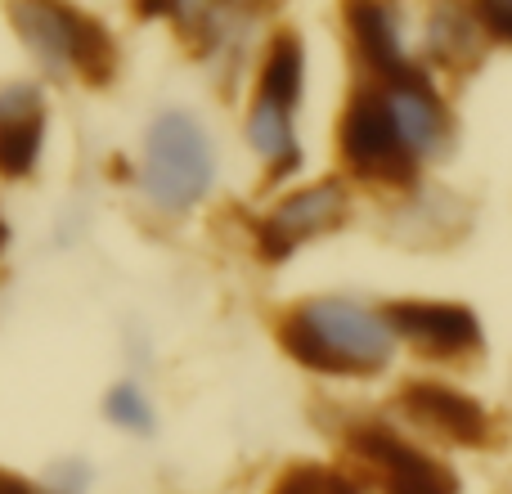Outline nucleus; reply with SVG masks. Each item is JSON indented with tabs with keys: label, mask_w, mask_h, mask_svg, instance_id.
<instances>
[{
	"label": "nucleus",
	"mask_w": 512,
	"mask_h": 494,
	"mask_svg": "<svg viewBox=\"0 0 512 494\" xmlns=\"http://www.w3.org/2000/svg\"><path fill=\"white\" fill-rule=\"evenodd\" d=\"M279 346L310 373L364 378L382 373L396 355V328L387 315L351 297H310L274 319Z\"/></svg>",
	"instance_id": "nucleus-1"
},
{
	"label": "nucleus",
	"mask_w": 512,
	"mask_h": 494,
	"mask_svg": "<svg viewBox=\"0 0 512 494\" xmlns=\"http://www.w3.org/2000/svg\"><path fill=\"white\" fill-rule=\"evenodd\" d=\"M216 180V153L198 117L189 113H158L144 135V167L140 189L158 212L185 216L207 198Z\"/></svg>",
	"instance_id": "nucleus-2"
},
{
	"label": "nucleus",
	"mask_w": 512,
	"mask_h": 494,
	"mask_svg": "<svg viewBox=\"0 0 512 494\" xmlns=\"http://www.w3.org/2000/svg\"><path fill=\"white\" fill-rule=\"evenodd\" d=\"M9 23L23 45L59 77L108 86L117 77V41L95 14L72 5H9Z\"/></svg>",
	"instance_id": "nucleus-3"
},
{
	"label": "nucleus",
	"mask_w": 512,
	"mask_h": 494,
	"mask_svg": "<svg viewBox=\"0 0 512 494\" xmlns=\"http://www.w3.org/2000/svg\"><path fill=\"white\" fill-rule=\"evenodd\" d=\"M337 153H342L346 171L355 180H364V185L409 189L418 180V158L400 140L396 117H391L378 86L351 90L342 122H337Z\"/></svg>",
	"instance_id": "nucleus-4"
},
{
	"label": "nucleus",
	"mask_w": 512,
	"mask_h": 494,
	"mask_svg": "<svg viewBox=\"0 0 512 494\" xmlns=\"http://www.w3.org/2000/svg\"><path fill=\"white\" fill-rule=\"evenodd\" d=\"M342 441L351 459L378 481L382 494H459V477L450 472V463L432 459L427 450H418L414 441H405L378 418L351 423Z\"/></svg>",
	"instance_id": "nucleus-5"
},
{
	"label": "nucleus",
	"mask_w": 512,
	"mask_h": 494,
	"mask_svg": "<svg viewBox=\"0 0 512 494\" xmlns=\"http://www.w3.org/2000/svg\"><path fill=\"white\" fill-rule=\"evenodd\" d=\"M346 212H351V198H346L342 180H319V185L292 189L288 198H279V203L252 225L256 252L270 265H279V261H288L301 243L319 239V234H333L337 225L346 221Z\"/></svg>",
	"instance_id": "nucleus-6"
},
{
	"label": "nucleus",
	"mask_w": 512,
	"mask_h": 494,
	"mask_svg": "<svg viewBox=\"0 0 512 494\" xmlns=\"http://www.w3.org/2000/svg\"><path fill=\"white\" fill-rule=\"evenodd\" d=\"M382 315L396 328V342L405 337L414 351L436 355V360H459L481 346L477 315L454 301H391Z\"/></svg>",
	"instance_id": "nucleus-7"
},
{
	"label": "nucleus",
	"mask_w": 512,
	"mask_h": 494,
	"mask_svg": "<svg viewBox=\"0 0 512 494\" xmlns=\"http://www.w3.org/2000/svg\"><path fill=\"white\" fill-rule=\"evenodd\" d=\"M400 409L414 418L423 432L441 436L450 445H486L490 441V414L450 382L414 378L400 387Z\"/></svg>",
	"instance_id": "nucleus-8"
},
{
	"label": "nucleus",
	"mask_w": 512,
	"mask_h": 494,
	"mask_svg": "<svg viewBox=\"0 0 512 494\" xmlns=\"http://www.w3.org/2000/svg\"><path fill=\"white\" fill-rule=\"evenodd\" d=\"M373 86H378V81H373ZM378 90H382V99H387L391 117H396L400 140L409 144L414 158H436V153H445V144H450V108L436 95V86L427 81L423 68H409L405 77L382 81Z\"/></svg>",
	"instance_id": "nucleus-9"
},
{
	"label": "nucleus",
	"mask_w": 512,
	"mask_h": 494,
	"mask_svg": "<svg viewBox=\"0 0 512 494\" xmlns=\"http://www.w3.org/2000/svg\"><path fill=\"white\" fill-rule=\"evenodd\" d=\"M45 90L36 81H5L0 86V176L27 180L41 162L45 144Z\"/></svg>",
	"instance_id": "nucleus-10"
},
{
	"label": "nucleus",
	"mask_w": 512,
	"mask_h": 494,
	"mask_svg": "<svg viewBox=\"0 0 512 494\" xmlns=\"http://www.w3.org/2000/svg\"><path fill=\"white\" fill-rule=\"evenodd\" d=\"M346 32H351L355 54H360V63L369 68V77L378 86L405 77L414 68L400 50V27L387 5H346Z\"/></svg>",
	"instance_id": "nucleus-11"
},
{
	"label": "nucleus",
	"mask_w": 512,
	"mask_h": 494,
	"mask_svg": "<svg viewBox=\"0 0 512 494\" xmlns=\"http://www.w3.org/2000/svg\"><path fill=\"white\" fill-rule=\"evenodd\" d=\"M301 86H306V50H301L297 32H274L265 45L261 77H256V95L261 104H274L283 113H297Z\"/></svg>",
	"instance_id": "nucleus-12"
},
{
	"label": "nucleus",
	"mask_w": 512,
	"mask_h": 494,
	"mask_svg": "<svg viewBox=\"0 0 512 494\" xmlns=\"http://www.w3.org/2000/svg\"><path fill=\"white\" fill-rule=\"evenodd\" d=\"M243 131H248L252 149L261 153L270 180H283V176H292V171L301 167V144H297V131H292V113H283V108L252 99Z\"/></svg>",
	"instance_id": "nucleus-13"
},
{
	"label": "nucleus",
	"mask_w": 512,
	"mask_h": 494,
	"mask_svg": "<svg viewBox=\"0 0 512 494\" xmlns=\"http://www.w3.org/2000/svg\"><path fill=\"white\" fill-rule=\"evenodd\" d=\"M477 32L481 27L472 14H463V9H436L432 23H427V50H432V59L450 63V68H468L481 54Z\"/></svg>",
	"instance_id": "nucleus-14"
},
{
	"label": "nucleus",
	"mask_w": 512,
	"mask_h": 494,
	"mask_svg": "<svg viewBox=\"0 0 512 494\" xmlns=\"http://www.w3.org/2000/svg\"><path fill=\"white\" fill-rule=\"evenodd\" d=\"M270 494H360V481L328 463H292L274 477Z\"/></svg>",
	"instance_id": "nucleus-15"
},
{
	"label": "nucleus",
	"mask_w": 512,
	"mask_h": 494,
	"mask_svg": "<svg viewBox=\"0 0 512 494\" xmlns=\"http://www.w3.org/2000/svg\"><path fill=\"white\" fill-rule=\"evenodd\" d=\"M104 414H108V423H117L122 432H135V436H153V427H158L149 396H144L135 382H117V387L108 391Z\"/></svg>",
	"instance_id": "nucleus-16"
},
{
	"label": "nucleus",
	"mask_w": 512,
	"mask_h": 494,
	"mask_svg": "<svg viewBox=\"0 0 512 494\" xmlns=\"http://www.w3.org/2000/svg\"><path fill=\"white\" fill-rule=\"evenodd\" d=\"M472 18L486 36L512 45V0H486V5H472Z\"/></svg>",
	"instance_id": "nucleus-17"
},
{
	"label": "nucleus",
	"mask_w": 512,
	"mask_h": 494,
	"mask_svg": "<svg viewBox=\"0 0 512 494\" xmlns=\"http://www.w3.org/2000/svg\"><path fill=\"white\" fill-rule=\"evenodd\" d=\"M86 486H90V468L81 459L59 463V468L50 472V481H45V490L50 494H86Z\"/></svg>",
	"instance_id": "nucleus-18"
},
{
	"label": "nucleus",
	"mask_w": 512,
	"mask_h": 494,
	"mask_svg": "<svg viewBox=\"0 0 512 494\" xmlns=\"http://www.w3.org/2000/svg\"><path fill=\"white\" fill-rule=\"evenodd\" d=\"M0 494H50L45 486H36V481H27L23 472H9L0 468Z\"/></svg>",
	"instance_id": "nucleus-19"
},
{
	"label": "nucleus",
	"mask_w": 512,
	"mask_h": 494,
	"mask_svg": "<svg viewBox=\"0 0 512 494\" xmlns=\"http://www.w3.org/2000/svg\"><path fill=\"white\" fill-rule=\"evenodd\" d=\"M5 239H9V230H5V221H0V247H5Z\"/></svg>",
	"instance_id": "nucleus-20"
}]
</instances>
